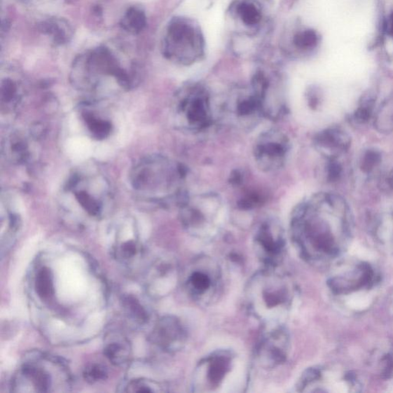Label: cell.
<instances>
[{
    "label": "cell",
    "mask_w": 393,
    "mask_h": 393,
    "mask_svg": "<svg viewBox=\"0 0 393 393\" xmlns=\"http://www.w3.org/2000/svg\"><path fill=\"white\" fill-rule=\"evenodd\" d=\"M350 207L340 196L320 193L304 200L294 210L291 230L305 260L324 263L347 251L352 236Z\"/></svg>",
    "instance_id": "1"
},
{
    "label": "cell",
    "mask_w": 393,
    "mask_h": 393,
    "mask_svg": "<svg viewBox=\"0 0 393 393\" xmlns=\"http://www.w3.org/2000/svg\"><path fill=\"white\" fill-rule=\"evenodd\" d=\"M186 170L170 158L153 156L142 160L134 168L132 184L135 191L148 202L167 205L180 200L186 177Z\"/></svg>",
    "instance_id": "2"
},
{
    "label": "cell",
    "mask_w": 393,
    "mask_h": 393,
    "mask_svg": "<svg viewBox=\"0 0 393 393\" xmlns=\"http://www.w3.org/2000/svg\"><path fill=\"white\" fill-rule=\"evenodd\" d=\"M103 76L116 79L124 90H130L139 81V71L136 67L130 70L120 65L116 55L106 46L79 55L71 70V81L80 90H97Z\"/></svg>",
    "instance_id": "3"
},
{
    "label": "cell",
    "mask_w": 393,
    "mask_h": 393,
    "mask_svg": "<svg viewBox=\"0 0 393 393\" xmlns=\"http://www.w3.org/2000/svg\"><path fill=\"white\" fill-rule=\"evenodd\" d=\"M294 298L290 279L272 270L256 274L247 288V299L254 314L260 319L284 314Z\"/></svg>",
    "instance_id": "4"
},
{
    "label": "cell",
    "mask_w": 393,
    "mask_h": 393,
    "mask_svg": "<svg viewBox=\"0 0 393 393\" xmlns=\"http://www.w3.org/2000/svg\"><path fill=\"white\" fill-rule=\"evenodd\" d=\"M226 212L223 200L219 194L205 192L182 200L180 219L191 235L205 237L218 231Z\"/></svg>",
    "instance_id": "5"
},
{
    "label": "cell",
    "mask_w": 393,
    "mask_h": 393,
    "mask_svg": "<svg viewBox=\"0 0 393 393\" xmlns=\"http://www.w3.org/2000/svg\"><path fill=\"white\" fill-rule=\"evenodd\" d=\"M174 109L179 125L190 132L204 131L214 121L213 99L200 85L184 88L176 99Z\"/></svg>",
    "instance_id": "6"
},
{
    "label": "cell",
    "mask_w": 393,
    "mask_h": 393,
    "mask_svg": "<svg viewBox=\"0 0 393 393\" xmlns=\"http://www.w3.org/2000/svg\"><path fill=\"white\" fill-rule=\"evenodd\" d=\"M301 392L355 393L364 385L354 372L338 366L310 368L299 383Z\"/></svg>",
    "instance_id": "7"
},
{
    "label": "cell",
    "mask_w": 393,
    "mask_h": 393,
    "mask_svg": "<svg viewBox=\"0 0 393 393\" xmlns=\"http://www.w3.org/2000/svg\"><path fill=\"white\" fill-rule=\"evenodd\" d=\"M76 173L71 176L67 191L76 203L91 216L98 218L111 200L108 181L102 176Z\"/></svg>",
    "instance_id": "8"
},
{
    "label": "cell",
    "mask_w": 393,
    "mask_h": 393,
    "mask_svg": "<svg viewBox=\"0 0 393 393\" xmlns=\"http://www.w3.org/2000/svg\"><path fill=\"white\" fill-rule=\"evenodd\" d=\"M379 282L373 266L359 261L336 271L329 278L327 285L334 295L343 296L371 291Z\"/></svg>",
    "instance_id": "9"
},
{
    "label": "cell",
    "mask_w": 393,
    "mask_h": 393,
    "mask_svg": "<svg viewBox=\"0 0 393 393\" xmlns=\"http://www.w3.org/2000/svg\"><path fill=\"white\" fill-rule=\"evenodd\" d=\"M235 360L230 351L219 350L200 361L194 375V391L210 392L221 387L234 371Z\"/></svg>",
    "instance_id": "10"
},
{
    "label": "cell",
    "mask_w": 393,
    "mask_h": 393,
    "mask_svg": "<svg viewBox=\"0 0 393 393\" xmlns=\"http://www.w3.org/2000/svg\"><path fill=\"white\" fill-rule=\"evenodd\" d=\"M290 150L291 143L284 133L277 130L263 132L255 143V162L262 171H277L284 165Z\"/></svg>",
    "instance_id": "11"
},
{
    "label": "cell",
    "mask_w": 393,
    "mask_h": 393,
    "mask_svg": "<svg viewBox=\"0 0 393 393\" xmlns=\"http://www.w3.org/2000/svg\"><path fill=\"white\" fill-rule=\"evenodd\" d=\"M255 246L261 260L275 267L282 258L285 247L284 230L275 220L263 222L256 233Z\"/></svg>",
    "instance_id": "12"
},
{
    "label": "cell",
    "mask_w": 393,
    "mask_h": 393,
    "mask_svg": "<svg viewBox=\"0 0 393 393\" xmlns=\"http://www.w3.org/2000/svg\"><path fill=\"white\" fill-rule=\"evenodd\" d=\"M290 339L282 327L273 329L263 336L258 348L261 364L266 368H274L287 360Z\"/></svg>",
    "instance_id": "13"
},
{
    "label": "cell",
    "mask_w": 393,
    "mask_h": 393,
    "mask_svg": "<svg viewBox=\"0 0 393 393\" xmlns=\"http://www.w3.org/2000/svg\"><path fill=\"white\" fill-rule=\"evenodd\" d=\"M151 339L164 350L177 351L186 343L187 333L179 319L167 316L158 320Z\"/></svg>",
    "instance_id": "14"
},
{
    "label": "cell",
    "mask_w": 393,
    "mask_h": 393,
    "mask_svg": "<svg viewBox=\"0 0 393 393\" xmlns=\"http://www.w3.org/2000/svg\"><path fill=\"white\" fill-rule=\"evenodd\" d=\"M315 146L328 160L336 159L349 150L351 138L340 128L331 127L317 135Z\"/></svg>",
    "instance_id": "15"
},
{
    "label": "cell",
    "mask_w": 393,
    "mask_h": 393,
    "mask_svg": "<svg viewBox=\"0 0 393 393\" xmlns=\"http://www.w3.org/2000/svg\"><path fill=\"white\" fill-rule=\"evenodd\" d=\"M218 284L219 272L208 266L195 267L186 280L188 292L198 300H203L206 296L212 294Z\"/></svg>",
    "instance_id": "16"
},
{
    "label": "cell",
    "mask_w": 393,
    "mask_h": 393,
    "mask_svg": "<svg viewBox=\"0 0 393 393\" xmlns=\"http://www.w3.org/2000/svg\"><path fill=\"white\" fill-rule=\"evenodd\" d=\"M370 364L382 379H393V344L386 343L375 349L370 357Z\"/></svg>",
    "instance_id": "17"
},
{
    "label": "cell",
    "mask_w": 393,
    "mask_h": 393,
    "mask_svg": "<svg viewBox=\"0 0 393 393\" xmlns=\"http://www.w3.org/2000/svg\"><path fill=\"white\" fill-rule=\"evenodd\" d=\"M20 375L24 382H29L37 392H49L53 387V377L44 368L35 364L23 365Z\"/></svg>",
    "instance_id": "18"
},
{
    "label": "cell",
    "mask_w": 393,
    "mask_h": 393,
    "mask_svg": "<svg viewBox=\"0 0 393 393\" xmlns=\"http://www.w3.org/2000/svg\"><path fill=\"white\" fill-rule=\"evenodd\" d=\"M39 30L50 36L53 43L62 46L68 43L72 37V29L63 19H49L39 24Z\"/></svg>",
    "instance_id": "19"
},
{
    "label": "cell",
    "mask_w": 393,
    "mask_h": 393,
    "mask_svg": "<svg viewBox=\"0 0 393 393\" xmlns=\"http://www.w3.org/2000/svg\"><path fill=\"white\" fill-rule=\"evenodd\" d=\"M120 26L127 33L137 35L146 29L147 26V18L141 8L132 6L125 12Z\"/></svg>",
    "instance_id": "20"
},
{
    "label": "cell",
    "mask_w": 393,
    "mask_h": 393,
    "mask_svg": "<svg viewBox=\"0 0 393 393\" xmlns=\"http://www.w3.org/2000/svg\"><path fill=\"white\" fill-rule=\"evenodd\" d=\"M374 126L382 134L393 132V93L385 99L377 110Z\"/></svg>",
    "instance_id": "21"
},
{
    "label": "cell",
    "mask_w": 393,
    "mask_h": 393,
    "mask_svg": "<svg viewBox=\"0 0 393 393\" xmlns=\"http://www.w3.org/2000/svg\"><path fill=\"white\" fill-rule=\"evenodd\" d=\"M36 292L42 300H48L54 294L53 275L50 269H40L35 280Z\"/></svg>",
    "instance_id": "22"
},
{
    "label": "cell",
    "mask_w": 393,
    "mask_h": 393,
    "mask_svg": "<svg viewBox=\"0 0 393 393\" xmlns=\"http://www.w3.org/2000/svg\"><path fill=\"white\" fill-rule=\"evenodd\" d=\"M84 119L95 138L106 139L111 132V123L107 120L96 116L92 112L86 111Z\"/></svg>",
    "instance_id": "23"
},
{
    "label": "cell",
    "mask_w": 393,
    "mask_h": 393,
    "mask_svg": "<svg viewBox=\"0 0 393 393\" xmlns=\"http://www.w3.org/2000/svg\"><path fill=\"white\" fill-rule=\"evenodd\" d=\"M123 307L126 315L132 318L135 322L140 324L146 323L148 315L139 301L132 295L124 296L122 300Z\"/></svg>",
    "instance_id": "24"
},
{
    "label": "cell",
    "mask_w": 393,
    "mask_h": 393,
    "mask_svg": "<svg viewBox=\"0 0 393 393\" xmlns=\"http://www.w3.org/2000/svg\"><path fill=\"white\" fill-rule=\"evenodd\" d=\"M375 97L372 94L364 95L354 115V121L359 125L366 124L373 116Z\"/></svg>",
    "instance_id": "25"
},
{
    "label": "cell",
    "mask_w": 393,
    "mask_h": 393,
    "mask_svg": "<svg viewBox=\"0 0 393 393\" xmlns=\"http://www.w3.org/2000/svg\"><path fill=\"white\" fill-rule=\"evenodd\" d=\"M376 235L384 244L393 247V213L383 216L377 223Z\"/></svg>",
    "instance_id": "26"
},
{
    "label": "cell",
    "mask_w": 393,
    "mask_h": 393,
    "mask_svg": "<svg viewBox=\"0 0 393 393\" xmlns=\"http://www.w3.org/2000/svg\"><path fill=\"white\" fill-rule=\"evenodd\" d=\"M104 355L116 366L124 364L127 357L125 345L117 342L108 344L104 349Z\"/></svg>",
    "instance_id": "27"
},
{
    "label": "cell",
    "mask_w": 393,
    "mask_h": 393,
    "mask_svg": "<svg viewBox=\"0 0 393 393\" xmlns=\"http://www.w3.org/2000/svg\"><path fill=\"white\" fill-rule=\"evenodd\" d=\"M382 162L380 151L375 149H368L364 152L361 158L360 168L365 174H371Z\"/></svg>",
    "instance_id": "28"
},
{
    "label": "cell",
    "mask_w": 393,
    "mask_h": 393,
    "mask_svg": "<svg viewBox=\"0 0 393 393\" xmlns=\"http://www.w3.org/2000/svg\"><path fill=\"white\" fill-rule=\"evenodd\" d=\"M83 377L86 382L95 383L107 379L108 370L106 366L101 364H93L85 367Z\"/></svg>",
    "instance_id": "29"
},
{
    "label": "cell",
    "mask_w": 393,
    "mask_h": 393,
    "mask_svg": "<svg viewBox=\"0 0 393 393\" xmlns=\"http://www.w3.org/2000/svg\"><path fill=\"white\" fill-rule=\"evenodd\" d=\"M238 13L240 18L248 26H253L261 20V14L258 9L252 5L248 4H240L238 7Z\"/></svg>",
    "instance_id": "30"
},
{
    "label": "cell",
    "mask_w": 393,
    "mask_h": 393,
    "mask_svg": "<svg viewBox=\"0 0 393 393\" xmlns=\"http://www.w3.org/2000/svg\"><path fill=\"white\" fill-rule=\"evenodd\" d=\"M318 37L314 30H306L294 38V43L301 49H311L317 46Z\"/></svg>",
    "instance_id": "31"
},
{
    "label": "cell",
    "mask_w": 393,
    "mask_h": 393,
    "mask_svg": "<svg viewBox=\"0 0 393 393\" xmlns=\"http://www.w3.org/2000/svg\"><path fill=\"white\" fill-rule=\"evenodd\" d=\"M18 85L11 78H6L3 81L1 86L2 101L10 103L18 96Z\"/></svg>",
    "instance_id": "32"
},
{
    "label": "cell",
    "mask_w": 393,
    "mask_h": 393,
    "mask_svg": "<svg viewBox=\"0 0 393 393\" xmlns=\"http://www.w3.org/2000/svg\"><path fill=\"white\" fill-rule=\"evenodd\" d=\"M326 172L328 180L331 182H335L340 179L343 172V167L338 162V160H328Z\"/></svg>",
    "instance_id": "33"
},
{
    "label": "cell",
    "mask_w": 393,
    "mask_h": 393,
    "mask_svg": "<svg viewBox=\"0 0 393 393\" xmlns=\"http://www.w3.org/2000/svg\"><path fill=\"white\" fill-rule=\"evenodd\" d=\"M127 391L131 392H155V389H152L150 382L141 380L132 381L128 384Z\"/></svg>",
    "instance_id": "34"
},
{
    "label": "cell",
    "mask_w": 393,
    "mask_h": 393,
    "mask_svg": "<svg viewBox=\"0 0 393 393\" xmlns=\"http://www.w3.org/2000/svg\"><path fill=\"white\" fill-rule=\"evenodd\" d=\"M380 187L383 191L388 192V193L393 192V168L382 176L380 181Z\"/></svg>",
    "instance_id": "35"
},
{
    "label": "cell",
    "mask_w": 393,
    "mask_h": 393,
    "mask_svg": "<svg viewBox=\"0 0 393 393\" xmlns=\"http://www.w3.org/2000/svg\"><path fill=\"white\" fill-rule=\"evenodd\" d=\"M137 251V246L134 242H127L124 243L121 247V252L124 258H130L134 256Z\"/></svg>",
    "instance_id": "36"
},
{
    "label": "cell",
    "mask_w": 393,
    "mask_h": 393,
    "mask_svg": "<svg viewBox=\"0 0 393 393\" xmlns=\"http://www.w3.org/2000/svg\"><path fill=\"white\" fill-rule=\"evenodd\" d=\"M388 29L389 34L393 39V12L390 15L389 22H388Z\"/></svg>",
    "instance_id": "37"
}]
</instances>
